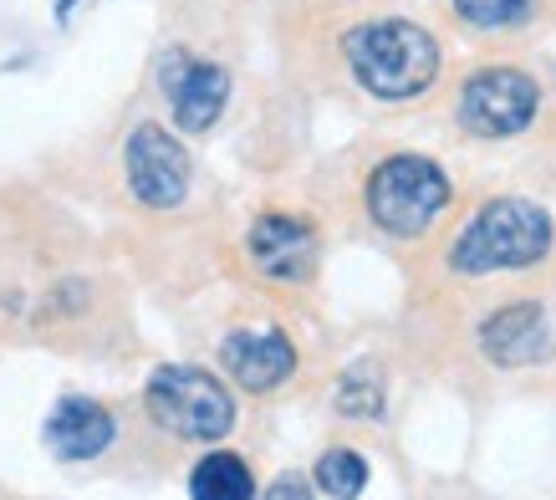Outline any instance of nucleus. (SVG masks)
Wrapping results in <instances>:
<instances>
[{"instance_id":"3","label":"nucleus","mask_w":556,"mask_h":500,"mask_svg":"<svg viewBox=\"0 0 556 500\" xmlns=\"http://www.w3.org/2000/svg\"><path fill=\"white\" fill-rule=\"evenodd\" d=\"M357 220L388 246H424L455 215L459 189L444 159L424 149H383L363 164L353 189Z\"/></svg>"},{"instance_id":"6","label":"nucleus","mask_w":556,"mask_h":500,"mask_svg":"<svg viewBox=\"0 0 556 500\" xmlns=\"http://www.w3.org/2000/svg\"><path fill=\"white\" fill-rule=\"evenodd\" d=\"M143 414L153 418V429L179 445H219L236 429V393L210 367L164 363L143 384Z\"/></svg>"},{"instance_id":"4","label":"nucleus","mask_w":556,"mask_h":500,"mask_svg":"<svg viewBox=\"0 0 556 500\" xmlns=\"http://www.w3.org/2000/svg\"><path fill=\"white\" fill-rule=\"evenodd\" d=\"M113 179L123 204L143 220H179L194 204L200 164L189 153V138L164 117L138 113L123 123L113 143Z\"/></svg>"},{"instance_id":"17","label":"nucleus","mask_w":556,"mask_h":500,"mask_svg":"<svg viewBox=\"0 0 556 500\" xmlns=\"http://www.w3.org/2000/svg\"><path fill=\"white\" fill-rule=\"evenodd\" d=\"M72 5H77V0H56V16H72Z\"/></svg>"},{"instance_id":"7","label":"nucleus","mask_w":556,"mask_h":500,"mask_svg":"<svg viewBox=\"0 0 556 500\" xmlns=\"http://www.w3.org/2000/svg\"><path fill=\"white\" fill-rule=\"evenodd\" d=\"M153 92L164 102L169 123L185 138H204L215 134V123L230 108V92H236V77L219 57H204L200 47L189 41H169L153 57Z\"/></svg>"},{"instance_id":"16","label":"nucleus","mask_w":556,"mask_h":500,"mask_svg":"<svg viewBox=\"0 0 556 500\" xmlns=\"http://www.w3.org/2000/svg\"><path fill=\"white\" fill-rule=\"evenodd\" d=\"M266 500H317L312 496V480L287 470V475H276V485H266Z\"/></svg>"},{"instance_id":"15","label":"nucleus","mask_w":556,"mask_h":500,"mask_svg":"<svg viewBox=\"0 0 556 500\" xmlns=\"http://www.w3.org/2000/svg\"><path fill=\"white\" fill-rule=\"evenodd\" d=\"M338 409H342V414H353V418H378V414H383V384L372 378L368 363H357V367H348V373H342Z\"/></svg>"},{"instance_id":"1","label":"nucleus","mask_w":556,"mask_h":500,"mask_svg":"<svg viewBox=\"0 0 556 500\" xmlns=\"http://www.w3.org/2000/svg\"><path fill=\"white\" fill-rule=\"evenodd\" d=\"M556 255L552 204L526 189H495L455 220L439 246V271L450 282H490V276H526Z\"/></svg>"},{"instance_id":"10","label":"nucleus","mask_w":556,"mask_h":500,"mask_svg":"<svg viewBox=\"0 0 556 500\" xmlns=\"http://www.w3.org/2000/svg\"><path fill=\"white\" fill-rule=\"evenodd\" d=\"M475 342L485 352V363L495 367H536L552 352V327H546V307L536 297H510L501 307H490Z\"/></svg>"},{"instance_id":"13","label":"nucleus","mask_w":556,"mask_h":500,"mask_svg":"<svg viewBox=\"0 0 556 500\" xmlns=\"http://www.w3.org/2000/svg\"><path fill=\"white\" fill-rule=\"evenodd\" d=\"M189 500H255V470L236 450H210L189 470Z\"/></svg>"},{"instance_id":"5","label":"nucleus","mask_w":556,"mask_h":500,"mask_svg":"<svg viewBox=\"0 0 556 500\" xmlns=\"http://www.w3.org/2000/svg\"><path fill=\"white\" fill-rule=\"evenodd\" d=\"M546 83L521 62H480L450 87V123L470 143H510L541 123Z\"/></svg>"},{"instance_id":"12","label":"nucleus","mask_w":556,"mask_h":500,"mask_svg":"<svg viewBox=\"0 0 556 500\" xmlns=\"http://www.w3.org/2000/svg\"><path fill=\"white\" fill-rule=\"evenodd\" d=\"M444 11L475 41H506L536 26L546 0H444Z\"/></svg>"},{"instance_id":"9","label":"nucleus","mask_w":556,"mask_h":500,"mask_svg":"<svg viewBox=\"0 0 556 500\" xmlns=\"http://www.w3.org/2000/svg\"><path fill=\"white\" fill-rule=\"evenodd\" d=\"M219 373L240 388V393H276L281 384H291L296 373V342L281 322H240L219 337Z\"/></svg>"},{"instance_id":"2","label":"nucleus","mask_w":556,"mask_h":500,"mask_svg":"<svg viewBox=\"0 0 556 500\" xmlns=\"http://www.w3.org/2000/svg\"><path fill=\"white\" fill-rule=\"evenodd\" d=\"M332 57L363 98L388 102V108L429 98L444 77L439 36L404 11H368V16L342 21L332 36Z\"/></svg>"},{"instance_id":"14","label":"nucleus","mask_w":556,"mask_h":500,"mask_svg":"<svg viewBox=\"0 0 556 500\" xmlns=\"http://www.w3.org/2000/svg\"><path fill=\"white\" fill-rule=\"evenodd\" d=\"M312 485H317L321 496H332V500H357L363 496V485H368V460L357 450H327L312 465Z\"/></svg>"},{"instance_id":"11","label":"nucleus","mask_w":556,"mask_h":500,"mask_svg":"<svg viewBox=\"0 0 556 500\" xmlns=\"http://www.w3.org/2000/svg\"><path fill=\"white\" fill-rule=\"evenodd\" d=\"M41 439H47V450L56 460L83 465V460H98L118 439V418L98 399H62L47 414V424H41Z\"/></svg>"},{"instance_id":"8","label":"nucleus","mask_w":556,"mask_h":500,"mask_svg":"<svg viewBox=\"0 0 556 500\" xmlns=\"http://www.w3.org/2000/svg\"><path fill=\"white\" fill-rule=\"evenodd\" d=\"M240 261L251 271V282L270 286V291H306L321 271L317 220L302 215V210L270 204L240 235Z\"/></svg>"}]
</instances>
